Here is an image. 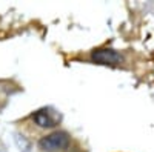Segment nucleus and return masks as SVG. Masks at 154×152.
Listing matches in <instances>:
<instances>
[{
	"instance_id": "nucleus-1",
	"label": "nucleus",
	"mask_w": 154,
	"mask_h": 152,
	"mask_svg": "<svg viewBox=\"0 0 154 152\" xmlns=\"http://www.w3.org/2000/svg\"><path fill=\"white\" fill-rule=\"evenodd\" d=\"M69 146V135L65 131H56L49 135H45L38 142V148L46 152H56L63 151Z\"/></svg>"
},
{
	"instance_id": "nucleus-2",
	"label": "nucleus",
	"mask_w": 154,
	"mask_h": 152,
	"mask_svg": "<svg viewBox=\"0 0 154 152\" xmlns=\"http://www.w3.org/2000/svg\"><path fill=\"white\" fill-rule=\"evenodd\" d=\"M32 120L37 126H40V128L51 129V128H56V126L62 121V114L54 108L46 106V108L35 111L32 114Z\"/></svg>"
},
{
	"instance_id": "nucleus-3",
	"label": "nucleus",
	"mask_w": 154,
	"mask_h": 152,
	"mask_svg": "<svg viewBox=\"0 0 154 152\" xmlns=\"http://www.w3.org/2000/svg\"><path fill=\"white\" fill-rule=\"evenodd\" d=\"M91 60L97 65H106V66H117L123 61V55L111 48H102L94 49L91 52Z\"/></svg>"
}]
</instances>
